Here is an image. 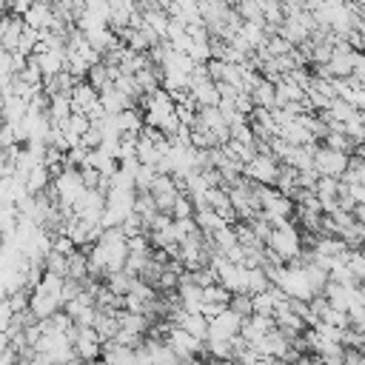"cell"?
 Wrapping results in <instances>:
<instances>
[{"label": "cell", "mask_w": 365, "mask_h": 365, "mask_svg": "<svg viewBox=\"0 0 365 365\" xmlns=\"http://www.w3.org/2000/svg\"><path fill=\"white\" fill-rule=\"evenodd\" d=\"M163 339L177 354V359H200L205 354V345L200 339H194L191 334H185L182 328H177V325H168V331H165Z\"/></svg>", "instance_id": "obj_9"}, {"label": "cell", "mask_w": 365, "mask_h": 365, "mask_svg": "<svg viewBox=\"0 0 365 365\" xmlns=\"http://www.w3.org/2000/svg\"><path fill=\"white\" fill-rule=\"evenodd\" d=\"M117 125H120V134L123 137H137L143 128H145V123H143V111L140 108H125V111H120L117 114Z\"/></svg>", "instance_id": "obj_18"}, {"label": "cell", "mask_w": 365, "mask_h": 365, "mask_svg": "<svg viewBox=\"0 0 365 365\" xmlns=\"http://www.w3.org/2000/svg\"><path fill=\"white\" fill-rule=\"evenodd\" d=\"M228 308H231L237 317L248 319V317H251V297H248V294H234V297L228 299Z\"/></svg>", "instance_id": "obj_21"}, {"label": "cell", "mask_w": 365, "mask_h": 365, "mask_svg": "<svg viewBox=\"0 0 365 365\" xmlns=\"http://www.w3.org/2000/svg\"><path fill=\"white\" fill-rule=\"evenodd\" d=\"M148 194H151V200H154L157 211L171 217V208H174V202H177V197H180L177 180H174V177H168V174H157V180H154V185H151V191H148Z\"/></svg>", "instance_id": "obj_11"}, {"label": "cell", "mask_w": 365, "mask_h": 365, "mask_svg": "<svg viewBox=\"0 0 365 365\" xmlns=\"http://www.w3.org/2000/svg\"><path fill=\"white\" fill-rule=\"evenodd\" d=\"M88 257V277H111L117 271L125 268L128 262V240L120 228L103 231L100 240L91 245V251H86Z\"/></svg>", "instance_id": "obj_1"}, {"label": "cell", "mask_w": 365, "mask_h": 365, "mask_svg": "<svg viewBox=\"0 0 365 365\" xmlns=\"http://www.w3.org/2000/svg\"><path fill=\"white\" fill-rule=\"evenodd\" d=\"M356 288H359V282H356V285H339V282H328V285H325V291H322V299L328 302V308L348 314V311H351V305L356 302Z\"/></svg>", "instance_id": "obj_12"}, {"label": "cell", "mask_w": 365, "mask_h": 365, "mask_svg": "<svg viewBox=\"0 0 365 365\" xmlns=\"http://www.w3.org/2000/svg\"><path fill=\"white\" fill-rule=\"evenodd\" d=\"M60 308H63V277L43 271L40 282L29 291V314L37 322H46L54 314H60Z\"/></svg>", "instance_id": "obj_2"}, {"label": "cell", "mask_w": 365, "mask_h": 365, "mask_svg": "<svg viewBox=\"0 0 365 365\" xmlns=\"http://www.w3.org/2000/svg\"><path fill=\"white\" fill-rule=\"evenodd\" d=\"M100 362L103 365H134V348H125L117 342H103Z\"/></svg>", "instance_id": "obj_16"}, {"label": "cell", "mask_w": 365, "mask_h": 365, "mask_svg": "<svg viewBox=\"0 0 365 365\" xmlns=\"http://www.w3.org/2000/svg\"><path fill=\"white\" fill-rule=\"evenodd\" d=\"M0 365H17V351L14 348L0 351Z\"/></svg>", "instance_id": "obj_22"}, {"label": "cell", "mask_w": 365, "mask_h": 365, "mask_svg": "<svg viewBox=\"0 0 365 365\" xmlns=\"http://www.w3.org/2000/svg\"><path fill=\"white\" fill-rule=\"evenodd\" d=\"M86 83H88L97 94H100V91H106V88L111 86V68L100 60V63H97V66H91V71L86 74Z\"/></svg>", "instance_id": "obj_20"}, {"label": "cell", "mask_w": 365, "mask_h": 365, "mask_svg": "<svg viewBox=\"0 0 365 365\" xmlns=\"http://www.w3.org/2000/svg\"><path fill=\"white\" fill-rule=\"evenodd\" d=\"M348 163H351L348 154L334 151L328 145H314V171H317V177L342 180V174L348 171Z\"/></svg>", "instance_id": "obj_6"}, {"label": "cell", "mask_w": 365, "mask_h": 365, "mask_svg": "<svg viewBox=\"0 0 365 365\" xmlns=\"http://www.w3.org/2000/svg\"><path fill=\"white\" fill-rule=\"evenodd\" d=\"M3 103H6V94H3V88H0V111H3Z\"/></svg>", "instance_id": "obj_23"}, {"label": "cell", "mask_w": 365, "mask_h": 365, "mask_svg": "<svg viewBox=\"0 0 365 365\" xmlns=\"http://www.w3.org/2000/svg\"><path fill=\"white\" fill-rule=\"evenodd\" d=\"M242 331V317H237L231 308H222L208 319V336L205 339H237Z\"/></svg>", "instance_id": "obj_10"}, {"label": "cell", "mask_w": 365, "mask_h": 365, "mask_svg": "<svg viewBox=\"0 0 365 365\" xmlns=\"http://www.w3.org/2000/svg\"><path fill=\"white\" fill-rule=\"evenodd\" d=\"M100 106H103V111H106L108 117H114V114L131 108V100H128L125 94H120V91L114 88V83H111L106 91H100Z\"/></svg>", "instance_id": "obj_17"}, {"label": "cell", "mask_w": 365, "mask_h": 365, "mask_svg": "<svg viewBox=\"0 0 365 365\" xmlns=\"http://www.w3.org/2000/svg\"><path fill=\"white\" fill-rule=\"evenodd\" d=\"M242 177L254 185H277L279 177V163L268 154V151H257L245 165H242Z\"/></svg>", "instance_id": "obj_7"}, {"label": "cell", "mask_w": 365, "mask_h": 365, "mask_svg": "<svg viewBox=\"0 0 365 365\" xmlns=\"http://www.w3.org/2000/svg\"><path fill=\"white\" fill-rule=\"evenodd\" d=\"M23 29H26L23 17H14V14L9 11V14L0 20V48H3V51H11V54H17V46H20Z\"/></svg>", "instance_id": "obj_13"}, {"label": "cell", "mask_w": 365, "mask_h": 365, "mask_svg": "<svg viewBox=\"0 0 365 365\" xmlns=\"http://www.w3.org/2000/svg\"><path fill=\"white\" fill-rule=\"evenodd\" d=\"M194 225H197V231L200 234H205V237H214L220 228H225L228 222L217 214V211H211V208H194Z\"/></svg>", "instance_id": "obj_15"}, {"label": "cell", "mask_w": 365, "mask_h": 365, "mask_svg": "<svg viewBox=\"0 0 365 365\" xmlns=\"http://www.w3.org/2000/svg\"><path fill=\"white\" fill-rule=\"evenodd\" d=\"M71 351H74V356H77L83 365H91V362L100 359L103 339L97 336L94 328H74V331H71Z\"/></svg>", "instance_id": "obj_8"}, {"label": "cell", "mask_w": 365, "mask_h": 365, "mask_svg": "<svg viewBox=\"0 0 365 365\" xmlns=\"http://www.w3.org/2000/svg\"><path fill=\"white\" fill-rule=\"evenodd\" d=\"M134 282H137V277H134L131 271H125V268L117 271V274H111V277H106V288H108L114 297H120V299L134 288Z\"/></svg>", "instance_id": "obj_19"}, {"label": "cell", "mask_w": 365, "mask_h": 365, "mask_svg": "<svg viewBox=\"0 0 365 365\" xmlns=\"http://www.w3.org/2000/svg\"><path fill=\"white\" fill-rule=\"evenodd\" d=\"M188 97L197 108H217L220 106V91H217V83L208 77L205 66H197L191 80H188Z\"/></svg>", "instance_id": "obj_5"}, {"label": "cell", "mask_w": 365, "mask_h": 365, "mask_svg": "<svg viewBox=\"0 0 365 365\" xmlns=\"http://www.w3.org/2000/svg\"><path fill=\"white\" fill-rule=\"evenodd\" d=\"M143 123L145 128H154L160 131L163 137H174L180 131V123H177V111H174V100L168 91L157 88L154 94H148L143 100Z\"/></svg>", "instance_id": "obj_3"}, {"label": "cell", "mask_w": 365, "mask_h": 365, "mask_svg": "<svg viewBox=\"0 0 365 365\" xmlns=\"http://www.w3.org/2000/svg\"><path fill=\"white\" fill-rule=\"evenodd\" d=\"M51 194L60 205V211L71 214V208L80 202V197L86 194V182L80 177V168H63L54 180H51Z\"/></svg>", "instance_id": "obj_4"}, {"label": "cell", "mask_w": 365, "mask_h": 365, "mask_svg": "<svg viewBox=\"0 0 365 365\" xmlns=\"http://www.w3.org/2000/svg\"><path fill=\"white\" fill-rule=\"evenodd\" d=\"M248 97H251L254 108H274L277 106V100H274V83L265 80L262 74H257L254 86L248 88Z\"/></svg>", "instance_id": "obj_14"}]
</instances>
